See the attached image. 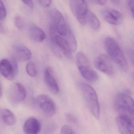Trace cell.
Listing matches in <instances>:
<instances>
[{
    "label": "cell",
    "mask_w": 134,
    "mask_h": 134,
    "mask_svg": "<svg viewBox=\"0 0 134 134\" xmlns=\"http://www.w3.org/2000/svg\"><path fill=\"white\" fill-rule=\"evenodd\" d=\"M88 23L90 26L94 30L99 29L100 26V20L95 14L92 12H88L87 16V23Z\"/></svg>",
    "instance_id": "19"
},
{
    "label": "cell",
    "mask_w": 134,
    "mask_h": 134,
    "mask_svg": "<svg viewBox=\"0 0 134 134\" xmlns=\"http://www.w3.org/2000/svg\"><path fill=\"white\" fill-rule=\"evenodd\" d=\"M92 1L96 4L100 5H104L106 4L107 0H91Z\"/></svg>",
    "instance_id": "29"
},
{
    "label": "cell",
    "mask_w": 134,
    "mask_h": 134,
    "mask_svg": "<svg viewBox=\"0 0 134 134\" xmlns=\"http://www.w3.org/2000/svg\"><path fill=\"white\" fill-rule=\"evenodd\" d=\"M79 87L87 105L95 119H100V109L97 94L93 87L87 83H81Z\"/></svg>",
    "instance_id": "2"
},
{
    "label": "cell",
    "mask_w": 134,
    "mask_h": 134,
    "mask_svg": "<svg viewBox=\"0 0 134 134\" xmlns=\"http://www.w3.org/2000/svg\"><path fill=\"white\" fill-rule=\"evenodd\" d=\"M95 67L101 72L108 75H112L115 73L114 65L109 57L104 54L98 55L94 61Z\"/></svg>",
    "instance_id": "6"
},
{
    "label": "cell",
    "mask_w": 134,
    "mask_h": 134,
    "mask_svg": "<svg viewBox=\"0 0 134 134\" xmlns=\"http://www.w3.org/2000/svg\"><path fill=\"white\" fill-rule=\"evenodd\" d=\"M115 109L119 114L134 126V114L127 109L121 105H115Z\"/></svg>",
    "instance_id": "18"
},
{
    "label": "cell",
    "mask_w": 134,
    "mask_h": 134,
    "mask_svg": "<svg viewBox=\"0 0 134 134\" xmlns=\"http://www.w3.org/2000/svg\"><path fill=\"white\" fill-rule=\"evenodd\" d=\"M132 61V63H133V64L134 65V57H133V59H132V61Z\"/></svg>",
    "instance_id": "31"
},
{
    "label": "cell",
    "mask_w": 134,
    "mask_h": 134,
    "mask_svg": "<svg viewBox=\"0 0 134 134\" xmlns=\"http://www.w3.org/2000/svg\"><path fill=\"white\" fill-rule=\"evenodd\" d=\"M65 36H66L65 38L68 42L72 51V52H74L75 51H76L78 47L77 41L74 35L68 27L67 33Z\"/></svg>",
    "instance_id": "20"
},
{
    "label": "cell",
    "mask_w": 134,
    "mask_h": 134,
    "mask_svg": "<svg viewBox=\"0 0 134 134\" xmlns=\"http://www.w3.org/2000/svg\"><path fill=\"white\" fill-rule=\"evenodd\" d=\"M44 79L46 86L50 92L53 94H57L59 93L60 88L52 71L50 68H47L45 70Z\"/></svg>",
    "instance_id": "11"
},
{
    "label": "cell",
    "mask_w": 134,
    "mask_h": 134,
    "mask_svg": "<svg viewBox=\"0 0 134 134\" xmlns=\"http://www.w3.org/2000/svg\"><path fill=\"white\" fill-rule=\"evenodd\" d=\"M52 23L58 34L61 36H65L67 34L68 27L61 13L56 9H52L50 12Z\"/></svg>",
    "instance_id": "8"
},
{
    "label": "cell",
    "mask_w": 134,
    "mask_h": 134,
    "mask_svg": "<svg viewBox=\"0 0 134 134\" xmlns=\"http://www.w3.org/2000/svg\"><path fill=\"white\" fill-rule=\"evenodd\" d=\"M18 70L15 66L13 63L8 60L3 59L0 63V71L4 77L9 80L14 79L16 74L18 73Z\"/></svg>",
    "instance_id": "9"
},
{
    "label": "cell",
    "mask_w": 134,
    "mask_h": 134,
    "mask_svg": "<svg viewBox=\"0 0 134 134\" xmlns=\"http://www.w3.org/2000/svg\"><path fill=\"white\" fill-rule=\"evenodd\" d=\"M14 24L15 26L19 29H22L24 27V22L23 19L19 15L15 16L14 18Z\"/></svg>",
    "instance_id": "22"
},
{
    "label": "cell",
    "mask_w": 134,
    "mask_h": 134,
    "mask_svg": "<svg viewBox=\"0 0 134 134\" xmlns=\"http://www.w3.org/2000/svg\"><path fill=\"white\" fill-rule=\"evenodd\" d=\"M128 5L134 19V0H129Z\"/></svg>",
    "instance_id": "27"
},
{
    "label": "cell",
    "mask_w": 134,
    "mask_h": 134,
    "mask_svg": "<svg viewBox=\"0 0 134 134\" xmlns=\"http://www.w3.org/2000/svg\"><path fill=\"white\" fill-rule=\"evenodd\" d=\"M114 4L118 5L120 3V0H110Z\"/></svg>",
    "instance_id": "30"
},
{
    "label": "cell",
    "mask_w": 134,
    "mask_h": 134,
    "mask_svg": "<svg viewBox=\"0 0 134 134\" xmlns=\"http://www.w3.org/2000/svg\"><path fill=\"white\" fill-rule=\"evenodd\" d=\"M7 12L4 5L2 0L0 2V19L1 21L4 20L6 17Z\"/></svg>",
    "instance_id": "23"
},
{
    "label": "cell",
    "mask_w": 134,
    "mask_h": 134,
    "mask_svg": "<svg viewBox=\"0 0 134 134\" xmlns=\"http://www.w3.org/2000/svg\"><path fill=\"white\" fill-rule=\"evenodd\" d=\"M26 71L29 76L31 77L36 76L37 73V66L33 62H30L26 66Z\"/></svg>",
    "instance_id": "21"
},
{
    "label": "cell",
    "mask_w": 134,
    "mask_h": 134,
    "mask_svg": "<svg viewBox=\"0 0 134 134\" xmlns=\"http://www.w3.org/2000/svg\"><path fill=\"white\" fill-rule=\"evenodd\" d=\"M23 130L25 134H39L41 130V123L34 117L28 118L24 124Z\"/></svg>",
    "instance_id": "13"
},
{
    "label": "cell",
    "mask_w": 134,
    "mask_h": 134,
    "mask_svg": "<svg viewBox=\"0 0 134 134\" xmlns=\"http://www.w3.org/2000/svg\"><path fill=\"white\" fill-rule=\"evenodd\" d=\"M36 104L41 112L48 117L53 116L56 111V106L52 99L48 95L41 94L36 98Z\"/></svg>",
    "instance_id": "5"
},
{
    "label": "cell",
    "mask_w": 134,
    "mask_h": 134,
    "mask_svg": "<svg viewBox=\"0 0 134 134\" xmlns=\"http://www.w3.org/2000/svg\"><path fill=\"white\" fill-rule=\"evenodd\" d=\"M26 94L25 87L20 83L15 82L10 87L9 97L12 103L17 104L22 102L25 99Z\"/></svg>",
    "instance_id": "7"
},
{
    "label": "cell",
    "mask_w": 134,
    "mask_h": 134,
    "mask_svg": "<svg viewBox=\"0 0 134 134\" xmlns=\"http://www.w3.org/2000/svg\"><path fill=\"white\" fill-rule=\"evenodd\" d=\"M60 134H75L72 128L68 125H65L61 130Z\"/></svg>",
    "instance_id": "24"
},
{
    "label": "cell",
    "mask_w": 134,
    "mask_h": 134,
    "mask_svg": "<svg viewBox=\"0 0 134 134\" xmlns=\"http://www.w3.org/2000/svg\"><path fill=\"white\" fill-rule=\"evenodd\" d=\"M105 20L112 25H120L123 20L122 14L118 10L112 9H106L102 12Z\"/></svg>",
    "instance_id": "10"
},
{
    "label": "cell",
    "mask_w": 134,
    "mask_h": 134,
    "mask_svg": "<svg viewBox=\"0 0 134 134\" xmlns=\"http://www.w3.org/2000/svg\"><path fill=\"white\" fill-rule=\"evenodd\" d=\"M0 115L3 122L7 126H13L16 123V118L15 115L9 109H1Z\"/></svg>",
    "instance_id": "17"
},
{
    "label": "cell",
    "mask_w": 134,
    "mask_h": 134,
    "mask_svg": "<svg viewBox=\"0 0 134 134\" xmlns=\"http://www.w3.org/2000/svg\"><path fill=\"white\" fill-rule=\"evenodd\" d=\"M116 124L122 134H134V126L126 120L118 116L116 118Z\"/></svg>",
    "instance_id": "15"
},
{
    "label": "cell",
    "mask_w": 134,
    "mask_h": 134,
    "mask_svg": "<svg viewBox=\"0 0 134 134\" xmlns=\"http://www.w3.org/2000/svg\"><path fill=\"white\" fill-rule=\"evenodd\" d=\"M76 63L79 72L85 79L90 82H95L98 80L97 74L91 68L89 60L83 53L79 52L77 53Z\"/></svg>",
    "instance_id": "3"
},
{
    "label": "cell",
    "mask_w": 134,
    "mask_h": 134,
    "mask_svg": "<svg viewBox=\"0 0 134 134\" xmlns=\"http://www.w3.org/2000/svg\"><path fill=\"white\" fill-rule=\"evenodd\" d=\"M13 49L15 56L20 61H27L31 58V51L25 46L16 44L13 46Z\"/></svg>",
    "instance_id": "14"
},
{
    "label": "cell",
    "mask_w": 134,
    "mask_h": 134,
    "mask_svg": "<svg viewBox=\"0 0 134 134\" xmlns=\"http://www.w3.org/2000/svg\"><path fill=\"white\" fill-rule=\"evenodd\" d=\"M115 105L123 106L134 114V100L130 95L126 93H121L116 97Z\"/></svg>",
    "instance_id": "12"
},
{
    "label": "cell",
    "mask_w": 134,
    "mask_h": 134,
    "mask_svg": "<svg viewBox=\"0 0 134 134\" xmlns=\"http://www.w3.org/2000/svg\"><path fill=\"white\" fill-rule=\"evenodd\" d=\"M29 8L33 9L34 8V4L32 0H21Z\"/></svg>",
    "instance_id": "28"
},
{
    "label": "cell",
    "mask_w": 134,
    "mask_h": 134,
    "mask_svg": "<svg viewBox=\"0 0 134 134\" xmlns=\"http://www.w3.org/2000/svg\"><path fill=\"white\" fill-rule=\"evenodd\" d=\"M65 118L67 121L72 123H76V119L75 116L71 113H67L65 115Z\"/></svg>",
    "instance_id": "25"
},
{
    "label": "cell",
    "mask_w": 134,
    "mask_h": 134,
    "mask_svg": "<svg viewBox=\"0 0 134 134\" xmlns=\"http://www.w3.org/2000/svg\"><path fill=\"white\" fill-rule=\"evenodd\" d=\"M70 8L75 17L83 26L87 23L88 10L85 0H69Z\"/></svg>",
    "instance_id": "4"
},
{
    "label": "cell",
    "mask_w": 134,
    "mask_h": 134,
    "mask_svg": "<svg viewBox=\"0 0 134 134\" xmlns=\"http://www.w3.org/2000/svg\"><path fill=\"white\" fill-rule=\"evenodd\" d=\"M39 4L44 8L49 7L52 2V0H37Z\"/></svg>",
    "instance_id": "26"
},
{
    "label": "cell",
    "mask_w": 134,
    "mask_h": 134,
    "mask_svg": "<svg viewBox=\"0 0 134 134\" xmlns=\"http://www.w3.org/2000/svg\"><path fill=\"white\" fill-rule=\"evenodd\" d=\"M105 50L110 58L124 71L128 70V66L126 57L119 45L115 39L108 37L105 40Z\"/></svg>",
    "instance_id": "1"
},
{
    "label": "cell",
    "mask_w": 134,
    "mask_h": 134,
    "mask_svg": "<svg viewBox=\"0 0 134 134\" xmlns=\"http://www.w3.org/2000/svg\"><path fill=\"white\" fill-rule=\"evenodd\" d=\"M29 35L31 40L37 42H42L46 38L45 34L40 27L32 25L29 29Z\"/></svg>",
    "instance_id": "16"
}]
</instances>
